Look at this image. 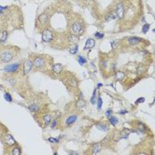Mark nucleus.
<instances>
[{"label": "nucleus", "instance_id": "f257e3e1", "mask_svg": "<svg viewBox=\"0 0 155 155\" xmlns=\"http://www.w3.org/2000/svg\"><path fill=\"white\" fill-rule=\"evenodd\" d=\"M13 52L11 51H4L0 53V60L3 63L10 62L12 59H13Z\"/></svg>", "mask_w": 155, "mask_h": 155}, {"label": "nucleus", "instance_id": "f03ea898", "mask_svg": "<svg viewBox=\"0 0 155 155\" xmlns=\"http://www.w3.org/2000/svg\"><path fill=\"white\" fill-rule=\"evenodd\" d=\"M53 37H54V34L50 29H45L43 30L42 40L44 41V43H50L53 39Z\"/></svg>", "mask_w": 155, "mask_h": 155}, {"label": "nucleus", "instance_id": "7ed1b4c3", "mask_svg": "<svg viewBox=\"0 0 155 155\" xmlns=\"http://www.w3.org/2000/svg\"><path fill=\"white\" fill-rule=\"evenodd\" d=\"M116 16V18H120V19H122L124 17V13H125V7H124V5L122 3L121 4H118L116 5V7H115V11L114 12Z\"/></svg>", "mask_w": 155, "mask_h": 155}, {"label": "nucleus", "instance_id": "20e7f679", "mask_svg": "<svg viewBox=\"0 0 155 155\" xmlns=\"http://www.w3.org/2000/svg\"><path fill=\"white\" fill-rule=\"evenodd\" d=\"M32 67H33V62L30 59H26L23 64V74L25 75H28L30 73Z\"/></svg>", "mask_w": 155, "mask_h": 155}, {"label": "nucleus", "instance_id": "39448f33", "mask_svg": "<svg viewBox=\"0 0 155 155\" xmlns=\"http://www.w3.org/2000/svg\"><path fill=\"white\" fill-rule=\"evenodd\" d=\"M71 29H72V31H73L74 34H76V35H80V34H82L83 32L82 25L81 24V22H79V21L74 22L72 27H71Z\"/></svg>", "mask_w": 155, "mask_h": 155}, {"label": "nucleus", "instance_id": "423d86ee", "mask_svg": "<svg viewBox=\"0 0 155 155\" xmlns=\"http://www.w3.org/2000/svg\"><path fill=\"white\" fill-rule=\"evenodd\" d=\"M44 65H45V59H44V57H42V56H37V57H36V58L34 59L33 66H35L36 67L41 68V67L44 66Z\"/></svg>", "mask_w": 155, "mask_h": 155}, {"label": "nucleus", "instance_id": "0eeeda50", "mask_svg": "<svg viewBox=\"0 0 155 155\" xmlns=\"http://www.w3.org/2000/svg\"><path fill=\"white\" fill-rule=\"evenodd\" d=\"M19 68H20V64L19 63H14V64L5 66L4 70L5 72H8V73H16V72H18Z\"/></svg>", "mask_w": 155, "mask_h": 155}, {"label": "nucleus", "instance_id": "6e6552de", "mask_svg": "<svg viewBox=\"0 0 155 155\" xmlns=\"http://www.w3.org/2000/svg\"><path fill=\"white\" fill-rule=\"evenodd\" d=\"M49 17L48 13H46V12H44V13H42L40 14V16L38 17V21L40 22L42 25H46L49 21Z\"/></svg>", "mask_w": 155, "mask_h": 155}, {"label": "nucleus", "instance_id": "1a4fd4ad", "mask_svg": "<svg viewBox=\"0 0 155 155\" xmlns=\"http://www.w3.org/2000/svg\"><path fill=\"white\" fill-rule=\"evenodd\" d=\"M4 143L9 146H11V145H13L16 143V141H15V139L11 134H6L5 137H4Z\"/></svg>", "mask_w": 155, "mask_h": 155}, {"label": "nucleus", "instance_id": "9d476101", "mask_svg": "<svg viewBox=\"0 0 155 155\" xmlns=\"http://www.w3.org/2000/svg\"><path fill=\"white\" fill-rule=\"evenodd\" d=\"M77 115H75V114H71L69 115L67 118H66V124L67 126H71V125H73L74 122L77 121Z\"/></svg>", "mask_w": 155, "mask_h": 155}, {"label": "nucleus", "instance_id": "9b49d317", "mask_svg": "<svg viewBox=\"0 0 155 155\" xmlns=\"http://www.w3.org/2000/svg\"><path fill=\"white\" fill-rule=\"evenodd\" d=\"M95 44H96V42L94 39L92 38H89L88 40L86 41V43H85V45H84V50H87V49H92L94 46H95Z\"/></svg>", "mask_w": 155, "mask_h": 155}, {"label": "nucleus", "instance_id": "f8f14e48", "mask_svg": "<svg viewBox=\"0 0 155 155\" xmlns=\"http://www.w3.org/2000/svg\"><path fill=\"white\" fill-rule=\"evenodd\" d=\"M63 70V66L59 63H56V64H53L52 66V71L55 73V74H60Z\"/></svg>", "mask_w": 155, "mask_h": 155}, {"label": "nucleus", "instance_id": "ddd939ff", "mask_svg": "<svg viewBox=\"0 0 155 155\" xmlns=\"http://www.w3.org/2000/svg\"><path fill=\"white\" fill-rule=\"evenodd\" d=\"M129 44H131V45H136V44H138L143 42V39L142 38H139V37H129Z\"/></svg>", "mask_w": 155, "mask_h": 155}, {"label": "nucleus", "instance_id": "4468645a", "mask_svg": "<svg viewBox=\"0 0 155 155\" xmlns=\"http://www.w3.org/2000/svg\"><path fill=\"white\" fill-rule=\"evenodd\" d=\"M101 144H98V143H97V144H94L92 146V153L93 154H98L101 151Z\"/></svg>", "mask_w": 155, "mask_h": 155}, {"label": "nucleus", "instance_id": "2eb2a0df", "mask_svg": "<svg viewBox=\"0 0 155 155\" xmlns=\"http://www.w3.org/2000/svg\"><path fill=\"white\" fill-rule=\"evenodd\" d=\"M7 37H8L7 31L4 30V31H3V32L1 33V35H0V43H1V44H4V43L6 42V40H7Z\"/></svg>", "mask_w": 155, "mask_h": 155}, {"label": "nucleus", "instance_id": "dca6fc26", "mask_svg": "<svg viewBox=\"0 0 155 155\" xmlns=\"http://www.w3.org/2000/svg\"><path fill=\"white\" fill-rule=\"evenodd\" d=\"M44 124L46 126H48L51 124V122H52V115L51 114H45L44 116Z\"/></svg>", "mask_w": 155, "mask_h": 155}, {"label": "nucleus", "instance_id": "f3484780", "mask_svg": "<svg viewBox=\"0 0 155 155\" xmlns=\"http://www.w3.org/2000/svg\"><path fill=\"white\" fill-rule=\"evenodd\" d=\"M97 128L99 129V130H101V131H104V132H106V131H107V130L109 129L108 126H107L106 124H104V123H99V124H98V125H97Z\"/></svg>", "mask_w": 155, "mask_h": 155}, {"label": "nucleus", "instance_id": "a211bd4d", "mask_svg": "<svg viewBox=\"0 0 155 155\" xmlns=\"http://www.w3.org/2000/svg\"><path fill=\"white\" fill-rule=\"evenodd\" d=\"M109 122L113 126H116L119 123V120L115 116H109Z\"/></svg>", "mask_w": 155, "mask_h": 155}, {"label": "nucleus", "instance_id": "6ab92c4d", "mask_svg": "<svg viewBox=\"0 0 155 155\" xmlns=\"http://www.w3.org/2000/svg\"><path fill=\"white\" fill-rule=\"evenodd\" d=\"M10 153L12 155H20L21 154V150L20 147H14L13 149H12Z\"/></svg>", "mask_w": 155, "mask_h": 155}, {"label": "nucleus", "instance_id": "aec40b11", "mask_svg": "<svg viewBox=\"0 0 155 155\" xmlns=\"http://www.w3.org/2000/svg\"><path fill=\"white\" fill-rule=\"evenodd\" d=\"M29 109L32 113H36L37 111L39 110V106H38V105H36V104H33V105H31L29 106Z\"/></svg>", "mask_w": 155, "mask_h": 155}, {"label": "nucleus", "instance_id": "412c9836", "mask_svg": "<svg viewBox=\"0 0 155 155\" xmlns=\"http://www.w3.org/2000/svg\"><path fill=\"white\" fill-rule=\"evenodd\" d=\"M124 76H125V74H124V73L122 72V71H118V72L115 74V78H116L117 80H122V79L124 78Z\"/></svg>", "mask_w": 155, "mask_h": 155}, {"label": "nucleus", "instance_id": "4be33fe9", "mask_svg": "<svg viewBox=\"0 0 155 155\" xmlns=\"http://www.w3.org/2000/svg\"><path fill=\"white\" fill-rule=\"evenodd\" d=\"M86 62H87V60H86V59H85L84 57H82V56H78V63H79L81 66L86 64Z\"/></svg>", "mask_w": 155, "mask_h": 155}, {"label": "nucleus", "instance_id": "5701e85b", "mask_svg": "<svg viewBox=\"0 0 155 155\" xmlns=\"http://www.w3.org/2000/svg\"><path fill=\"white\" fill-rule=\"evenodd\" d=\"M102 105H103V100L101 98V97L98 98V110L100 111L102 108Z\"/></svg>", "mask_w": 155, "mask_h": 155}, {"label": "nucleus", "instance_id": "b1692460", "mask_svg": "<svg viewBox=\"0 0 155 155\" xmlns=\"http://www.w3.org/2000/svg\"><path fill=\"white\" fill-rule=\"evenodd\" d=\"M69 40L71 41V43L76 44V42L78 41V37L74 36V35H70V36H69Z\"/></svg>", "mask_w": 155, "mask_h": 155}, {"label": "nucleus", "instance_id": "393cba45", "mask_svg": "<svg viewBox=\"0 0 155 155\" xmlns=\"http://www.w3.org/2000/svg\"><path fill=\"white\" fill-rule=\"evenodd\" d=\"M68 82H69V84L72 86V87H74V88H76L78 86V83H77V82L75 81L74 79H73V78H71L70 80L68 81Z\"/></svg>", "mask_w": 155, "mask_h": 155}, {"label": "nucleus", "instance_id": "a878e982", "mask_svg": "<svg viewBox=\"0 0 155 155\" xmlns=\"http://www.w3.org/2000/svg\"><path fill=\"white\" fill-rule=\"evenodd\" d=\"M4 99L6 100V101H8V102H12V96L9 93H7V92L4 93Z\"/></svg>", "mask_w": 155, "mask_h": 155}, {"label": "nucleus", "instance_id": "bb28decb", "mask_svg": "<svg viewBox=\"0 0 155 155\" xmlns=\"http://www.w3.org/2000/svg\"><path fill=\"white\" fill-rule=\"evenodd\" d=\"M78 49H79V46H78V44H75L74 47L71 49L70 51H69V52H70L71 54H76V52H78Z\"/></svg>", "mask_w": 155, "mask_h": 155}, {"label": "nucleus", "instance_id": "cd10ccee", "mask_svg": "<svg viewBox=\"0 0 155 155\" xmlns=\"http://www.w3.org/2000/svg\"><path fill=\"white\" fill-rule=\"evenodd\" d=\"M86 106V102L83 99H79L77 102V106L78 107H84Z\"/></svg>", "mask_w": 155, "mask_h": 155}, {"label": "nucleus", "instance_id": "c85d7f7f", "mask_svg": "<svg viewBox=\"0 0 155 155\" xmlns=\"http://www.w3.org/2000/svg\"><path fill=\"white\" fill-rule=\"evenodd\" d=\"M149 29H150V24H144V26H143V28H142V32L144 34L147 33Z\"/></svg>", "mask_w": 155, "mask_h": 155}, {"label": "nucleus", "instance_id": "c756f323", "mask_svg": "<svg viewBox=\"0 0 155 155\" xmlns=\"http://www.w3.org/2000/svg\"><path fill=\"white\" fill-rule=\"evenodd\" d=\"M96 90L93 91V94H92V97H91V99H90V102H91V104H96Z\"/></svg>", "mask_w": 155, "mask_h": 155}, {"label": "nucleus", "instance_id": "7c9ffc66", "mask_svg": "<svg viewBox=\"0 0 155 155\" xmlns=\"http://www.w3.org/2000/svg\"><path fill=\"white\" fill-rule=\"evenodd\" d=\"M137 128H138V129L142 130V131H144V130L146 129L145 126H144L143 123H141V122H138V123H137Z\"/></svg>", "mask_w": 155, "mask_h": 155}, {"label": "nucleus", "instance_id": "2f4dec72", "mask_svg": "<svg viewBox=\"0 0 155 155\" xmlns=\"http://www.w3.org/2000/svg\"><path fill=\"white\" fill-rule=\"evenodd\" d=\"M48 141L49 142H51V143H52V144H57V143H59V139H58V138H54V137H49Z\"/></svg>", "mask_w": 155, "mask_h": 155}, {"label": "nucleus", "instance_id": "473e14b6", "mask_svg": "<svg viewBox=\"0 0 155 155\" xmlns=\"http://www.w3.org/2000/svg\"><path fill=\"white\" fill-rule=\"evenodd\" d=\"M104 37H105V34H104V33H99V32H97V33L95 34V37H96V38H98V39H102Z\"/></svg>", "mask_w": 155, "mask_h": 155}, {"label": "nucleus", "instance_id": "72a5a7b5", "mask_svg": "<svg viewBox=\"0 0 155 155\" xmlns=\"http://www.w3.org/2000/svg\"><path fill=\"white\" fill-rule=\"evenodd\" d=\"M57 122H58V120L55 119V120H52V122H51V124H52V129H55L56 125H57Z\"/></svg>", "mask_w": 155, "mask_h": 155}, {"label": "nucleus", "instance_id": "f704fd0d", "mask_svg": "<svg viewBox=\"0 0 155 155\" xmlns=\"http://www.w3.org/2000/svg\"><path fill=\"white\" fill-rule=\"evenodd\" d=\"M143 102H144V98H139L136 101V103L137 104H140V103H143Z\"/></svg>", "mask_w": 155, "mask_h": 155}, {"label": "nucleus", "instance_id": "c9c22d12", "mask_svg": "<svg viewBox=\"0 0 155 155\" xmlns=\"http://www.w3.org/2000/svg\"><path fill=\"white\" fill-rule=\"evenodd\" d=\"M112 113H113V111L111 110V109H108L107 111H106V115L107 117H109Z\"/></svg>", "mask_w": 155, "mask_h": 155}, {"label": "nucleus", "instance_id": "e433bc0d", "mask_svg": "<svg viewBox=\"0 0 155 155\" xmlns=\"http://www.w3.org/2000/svg\"><path fill=\"white\" fill-rule=\"evenodd\" d=\"M5 9H7V6H1V5H0V14H1Z\"/></svg>", "mask_w": 155, "mask_h": 155}, {"label": "nucleus", "instance_id": "4c0bfd02", "mask_svg": "<svg viewBox=\"0 0 155 155\" xmlns=\"http://www.w3.org/2000/svg\"><path fill=\"white\" fill-rule=\"evenodd\" d=\"M69 154H71V155H78V154H79V152H78V151H69Z\"/></svg>", "mask_w": 155, "mask_h": 155}, {"label": "nucleus", "instance_id": "58836bf2", "mask_svg": "<svg viewBox=\"0 0 155 155\" xmlns=\"http://www.w3.org/2000/svg\"><path fill=\"white\" fill-rule=\"evenodd\" d=\"M119 114H128V111L127 110H122L119 112Z\"/></svg>", "mask_w": 155, "mask_h": 155}, {"label": "nucleus", "instance_id": "ea45409f", "mask_svg": "<svg viewBox=\"0 0 155 155\" xmlns=\"http://www.w3.org/2000/svg\"><path fill=\"white\" fill-rule=\"evenodd\" d=\"M102 85H103V84H102V83H101V82H100V83H98V88L99 89L100 87H102Z\"/></svg>", "mask_w": 155, "mask_h": 155}, {"label": "nucleus", "instance_id": "a19ab883", "mask_svg": "<svg viewBox=\"0 0 155 155\" xmlns=\"http://www.w3.org/2000/svg\"><path fill=\"white\" fill-rule=\"evenodd\" d=\"M138 154H139V155H145L146 153H145V152H139Z\"/></svg>", "mask_w": 155, "mask_h": 155}, {"label": "nucleus", "instance_id": "79ce46f5", "mask_svg": "<svg viewBox=\"0 0 155 155\" xmlns=\"http://www.w3.org/2000/svg\"><path fill=\"white\" fill-rule=\"evenodd\" d=\"M15 1H16V0H15Z\"/></svg>", "mask_w": 155, "mask_h": 155}]
</instances>
